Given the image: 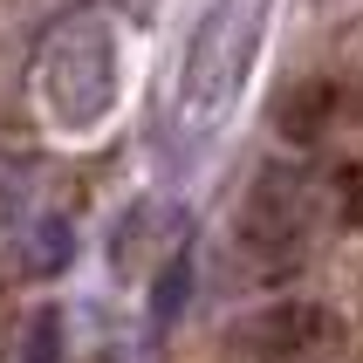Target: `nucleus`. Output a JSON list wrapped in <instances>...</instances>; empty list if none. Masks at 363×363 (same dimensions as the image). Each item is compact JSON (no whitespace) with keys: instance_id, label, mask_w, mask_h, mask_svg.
<instances>
[{"instance_id":"7","label":"nucleus","mask_w":363,"mask_h":363,"mask_svg":"<svg viewBox=\"0 0 363 363\" xmlns=\"http://www.w3.org/2000/svg\"><path fill=\"white\" fill-rule=\"evenodd\" d=\"M185 302H192V247H179V254L158 267V288H151V323L172 329V323L185 315Z\"/></svg>"},{"instance_id":"1","label":"nucleus","mask_w":363,"mask_h":363,"mask_svg":"<svg viewBox=\"0 0 363 363\" xmlns=\"http://www.w3.org/2000/svg\"><path fill=\"white\" fill-rule=\"evenodd\" d=\"M261 28H267V0H213L206 7L199 35L185 48V69H179V123L192 138H213L220 117L233 110L240 76L261 48Z\"/></svg>"},{"instance_id":"4","label":"nucleus","mask_w":363,"mask_h":363,"mask_svg":"<svg viewBox=\"0 0 363 363\" xmlns=\"http://www.w3.org/2000/svg\"><path fill=\"white\" fill-rule=\"evenodd\" d=\"M240 343L254 350V357H267V363H295V357H308V350H323V343H336V315H329L323 302H274V308H261L254 323L240 329Z\"/></svg>"},{"instance_id":"6","label":"nucleus","mask_w":363,"mask_h":363,"mask_svg":"<svg viewBox=\"0 0 363 363\" xmlns=\"http://www.w3.org/2000/svg\"><path fill=\"white\" fill-rule=\"evenodd\" d=\"M69 261H76V233H69V220H35V233L21 240V267H28L35 281H48V274H62Z\"/></svg>"},{"instance_id":"10","label":"nucleus","mask_w":363,"mask_h":363,"mask_svg":"<svg viewBox=\"0 0 363 363\" xmlns=\"http://www.w3.org/2000/svg\"><path fill=\"white\" fill-rule=\"evenodd\" d=\"M336 226H363V164L336 172Z\"/></svg>"},{"instance_id":"2","label":"nucleus","mask_w":363,"mask_h":363,"mask_svg":"<svg viewBox=\"0 0 363 363\" xmlns=\"http://www.w3.org/2000/svg\"><path fill=\"white\" fill-rule=\"evenodd\" d=\"M315 220H323V199H315L308 172H295V164H261L254 185L240 192V206H233V254H240L247 274L281 281V274H295V267L308 261Z\"/></svg>"},{"instance_id":"9","label":"nucleus","mask_w":363,"mask_h":363,"mask_svg":"<svg viewBox=\"0 0 363 363\" xmlns=\"http://www.w3.org/2000/svg\"><path fill=\"white\" fill-rule=\"evenodd\" d=\"M151 220H158L151 206H130V213L117 220V240H110V267H117L123 281H130V254H144V233H151Z\"/></svg>"},{"instance_id":"3","label":"nucleus","mask_w":363,"mask_h":363,"mask_svg":"<svg viewBox=\"0 0 363 363\" xmlns=\"http://www.w3.org/2000/svg\"><path fill=\"white\" fill-rule=\"evenodd\" d=\"M117 103V35L103 14H69L41 48V110L55 130L82 138Z\"/></svg>"},{"instance_id":"5","label":"nucleus","mask_w":363,"mask_h":363,"mask_svg":"<svg viewBox=\"0 0 363 363\" xmlns=\"http://www.w3.org/2000/svg\"><path fill=\"white\" fill-rule=\"evenodd\" d=\"M274 123H281V138H288V144H315L329 123H336V82H323V76L288 82L281 103H274Z\"/></svg>"},{"instance_id":"8","label":"nucleus","mask_w":363,"mask_h":363,"mask_svg":"<svg viewBox=\"0 0 363 363\" xmlns=\"http://www.w3.org/2000/svg\"><path fill=\"white\" fill-rule=\"evenodd\" d=\"M21 363H62V308H35V315H28Z\"/></svg>"}]
</instances>
